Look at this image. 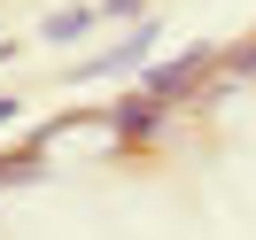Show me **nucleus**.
<instances>
[{
  "instance_id": "obj_6",
  "label": "nucleus",
  "mask_w": 256,
  "mask_h": 240,
  "mask_svg": "<svg viewBox=\"0 0 256 240\" xmlns=\"http://www.w3.org/2000/svg\"><path fill=\"white\" fill-rule=\"evenodd\" d=\"M16 116H24V101H16V93H0V124H16Z\"/></svg>"
},
{
  "instance_id": "obj_5",
  "label": "nucleus",
  "mask_w": 256,
  "mask_h": 240,
  "mask_svg": "<svg viewBox=\"0 0 256 240\" xmlns=\"http://www.w3.org/2000/svg\"><path fill=\"white\" fill-rule=\"evenodd\" d=\"M101 23H140V0H101Z\"/></svg>"
},
{
  "instance_id": "obj_2",
  "label": "nucleus",
  "mask_w": 256,
  "mask_h": 240,
  "mask_svg": "<svg viewBox=\"0 0 256 240\" xmlns=\"http://www.w3.org/2000/svg\"><path fill=\"white\" fill-rule=\"evenodd\" d=\"M210 70H218V54H210V47H194V54H178V62H156V70H148V85H140V93H156L163 109H171L178 93H194V85L210 78Z\"/></svg>"
},
{
  "instance_id": "obj_3",
  "label": "nucleus",
  "mask_w": 256,
  "mask_h": 240,
  "mask_svg": "<svg viewBox=\"0 0 256 240\" xmlns=\"http://www.w3.org/2000/svg\"><path fill=\"white\" fill-rule=\"evenodd\" d=\"M156 116H163V101H156V93H132L124 109H109V132H116V140H140Z\"/></svg>"
},
{
  "instance_id": "obj_4",
  "label": "nucleus",
  "mask_w": 256,
  "mask_h": 240,
  "mask_svg": "<svg viewBox=\"0 0 256 240\" xmlns=\"http://www.w3.org/2000/svg\"><path fill=\"white\" fill-rule=\"evenodd\" d=\"M101 23V0H86V8H62V16H47V31L39 39H54V47H70V39H86Z\"/></svg>"
},
{
  "instance_id": "obj_1",
  "label": "nucleus",
  "mask_w": 256,
  "mask_h": 240,
  "mask_svg": "<svg viewBox=\"0 0 256 240\" xmlns=\"http://www.w3.org/2000/svg\"><path fill=\"white\" fill-rule=\"evenodd\" d=\"M156 39H163V23H132L116 47H101V54H86L70 78H124V70H140L148 54H156Z\"/></svg>"
}]
</instances>
